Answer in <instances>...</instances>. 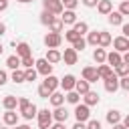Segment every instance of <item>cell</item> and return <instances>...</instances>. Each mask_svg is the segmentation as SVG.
<instances>
[{"instance_id":"3957f363","label":"cell","mask_w":129,"mask_h":129,"mask_svg":"<svg viewBox=\"0 0 129 129\" xmlns=\"http://www.w3.org/2000/svg\"><path fill=\"white\" fill-rule=\"evenodd\" d=\"M36 117H38V127H40V129H48V127H50V123H52V113H50L48 109H40V111L36 113Z\"/></svg>"},{"instance_id":"7dc6e473","label":"cell","mask_w":129,"mask_h":129,"mask_svg":"<svg viewBox=\"0 0 129 129\" xmlns=\"http://www.w3.org/2000/svg\"><path fill=\"white\" fill-rule=\"evenodd\" d=\"M73 129H87V123H83V121H77V123L73 125Z\"/></svg>"},{"instance_id":"94428289","label":"cell","mask_w":129,"mask_h":129,"mask_svg":"<svg viewBox=\"0 0 129 129\" xmlns=\"http://www.w3.org/2000/svg\"><path fill=\"white\" fill-rule=\"evenodd\" d=\"M48 129H52V127H48Z\"/></svg>"},{"instance_id":"6f0895ef","label":"cell","mask_w":129,"mask_h":129,"mask_svg":"<svg viewBox=\"0 0 129 129\" xmlns=\"http://www.w3.org/2000/svg\"><path fill=\"white\" fill-rule=\"evenodd\" d=\"M123 125H125V127H127V129H129V115H127V117H125V119H123Z\"/></svg>"},{"instance_id":"7402d4cb","label":"cell","mask_w":129,"mask_h":129,"mask_svg":"<svg viewBox=\"0 0 129 129\" xmlns=\"http://www.w3.org/2000/svg\"><path fill=\"white\" fill-rule=\"evenodd\" d=\"M16 54L22 58V56H30V46H28V42H18L16 46Z\"/></svg>"},{"instance_id":"6125c7cd","label":"cell","mask_w":129,"mask_h":129,"mask_svg":"<svg viewBox=\"0 0 129 129\" xmlns=\"http://www.w3.org/2000/svg\"><path fill=\"white\" fill-rule=\"evenodd\" d=\"M0 129H4V127H0Z\"/></svg>"},{"instance_id":"8992f818","label":"cell","mask_w":129,"mask_h":129,"mask_svg":"<svg viewBox=\"0 0 129 129\" xmlns=\"http://www.w3.org/2000/svg\"><path fill=\"white\" fill-rule=\"evenodd\" d=\"M103 81H105V91H107V93H115V91L119 89V77L115 75V71H113L107 79H103Z\"/></svg>"},{"instance_id":"6da1fadb","label":"cell","mask_w":129,"mask_h":129,"mask_svg":"<svg viewBox=\"0 0 129 129\" xmlns=\"http://www.w3.org/2000/svg\"><path fill=\"white\" fill-rule=\"evenodd\" d=\"M18 109H20V113H22V117H24L26 121H30L32 117H36V113H38L36 105H32V103H30L26 97L18 99Z\"/></svg>"},{"instance_id":"4316f807","label":"cell","mask_w":129,"mask_h":129,"mask_svg":"<svg viewBox=\"0 0 129 129\" xmlns=\"http://www.w3.org/2000/svg\"><path fill=\"white\" fill-rule=\"evenodd\" d=\"M6 67L12 69V71L18 69V67H20V56H18V54H10V56L6 58Z\"/></svg>"},{"instance_id":"7a4b0ae2","label":"cell","mask_w":129,"mask_h":129,"mask_svg":"<svg viewBox=\"0 0 129 129\" xmlns=\"http://www.w3.org/2000/svg\"><path fill=\"white\" fill-rule=\"evenodd\" d=\"M89 117H91V111H89V105H81V103H77L75 105V119L77 121H83V123H87L89 121Z\"/></svg>"},{"instance_id":"9f6ffc18","label":"cell","mask_w":129,"mask_h":129,"mask_svg":"<svg viewBox=\"0 0 129 129\" xmlns=\"http://www.w3.org/2000/svg\"><path fill=\"white\" fill-rule=\"evenodd\" d=\"M4 32H6V26H4V24H2V22H0V36H2V34H4Z\"/></svg>"},{"instance_id":"30bf717a","label":"cell","mask_w":129,"mask_h":129,"mask_svg":"<svg viewBox=\"0 0 129 129\" xmlns=\"http://www.w3.org/2000/svg\"><path fill=\"white\" fill-rule=\"evenodd\" d=\"M83 79L89 81V83H97V81H99L97 69H95V67H85V69H83Z\"/></svg>"},{"instance_id":"9c48e42d","label":"cell","mask_w":129,"mask_h":129,"mask_svg":"<svg viewBox=\"0 0 129 129\" xmlns=\"http://www.w3.org/2000/svg\"><path fill=\"white\" fill-rule=\"evenodd\" d=\"M113 48H115L117 52H127V50H129V38L117 36V38L113 40Z\"/></svg>"},{"instance_id":"74e56055","label":"cell","mask_w":129,"mask_h":129,"mask_svg":"<svg viewBox=\"0 0 129 129\" xmlns=\"http://www.w3.org/2000/svg\"><path fill=\"white\" fill-rule=\"evenodd\" d=\"M12 81H14V83H24V71L14 69V71H12Z\"/></svg>"},{"instance_id":"603a6c76","label":"cell","mask_w":129,"mask_h":129,"mask_svg":"<svg viewBox=\"0 0 129 129\" xmlns=\"http://www.w3.org/2000/svg\"><path fill=\"white\" fill-rule=\"evenodd\" d=\"M93 58H95V62H97V64H103V62L107 60V52H105V48H103V46L95 48V52H93Z\"/></svg>"},{"instance_id":"d4e9b609","label":"cell","mask_w":129,"mask_h":129,"mask_svg":"<svg viewBox=\"0 0 129 129\" xmlns=\"http://www.w3.org/2000/svg\"><path fill=\"white\" fill-rule=\"evenodd\" d=\"M89 85H91V83H89V81H85V79H83V81H77V83H75V91H77L79 95H85L87 91H91V89H89Z\"/></svg>"},{"instance_id":"60d3db41","label":"cell","mask_w":129,"mask_h":129,"mask_svg":"<svg viewBox=\"0 0 129 129\" xmlns=\"http://www.w3.org/2000/svg\"><path fill=\"white\" fill-rule=\"evenodd\" d=\"M60 2H62L64 10H75V8H77V4H79V0H60Z\"/></svg>"},{"instance_id":"ffe728a7","label":"cell","mask_w":129,"mask_h":129,"mask_svg":"<svg viewBox=\"0 0 129 129\" xmlns=\"http://www.w3.org/2000/svg\"><path fill=\"white\" fill-rule=\"evenodd\" d=\"M83 97H85V105H89V107H93V105H99V95H97L95 91H87Z\"/></svg>"},{"instance_id":"4dcf8cb0","label":"cell","mask_w":129,"mask_h":129,"mask_svg":"<svg viewBox=\"0 0 129 129\" xmlns=\"http://www.w3.org/2000/svg\"><path fill=\"white\" fill-rule=\"evenodd\" d=\"M115 75L117 77H129V64H125V62L117 64L115 67Z\"/></svg>"},{"instance_id":"db71d44e","label":"cell","mask_w":129,"mask_h":129,"mask_svg":"<svg viewBox=\"0 0 129 129\" xmlns=\"http://www.w3.org/2000/svg\"><path fill=\"white\" fill-rule=\"evenodd\" d=\"M123 62H125V64H129V50L125 52V56H123Z\"/></svg>"},{"instance_id":"8d00e7d4","label":"cell","mask_w":129,"mask_h":129,"mask_svg":"<svg viewBox=\"0 0 129 129\" xmlns=\"http://www.w3.org/2000/svg\"><path fill=\"white\" fill-rule=\"evenodd\" d=\"M36 75H38V71L30 67V69L24 71V81H36Z\"/></svg>"},{"instance_id":"ba28073f","label":"cell","mask_w":129,"mask_h":129,"mask_svg":"<svg viewBox=\"0 0 129 129\" xmlns=\"http://www.w3.org/2000/svg\"><path fill=\"white\" fill-rule=\"evenodd\" d=\"M62 60H64V64H69V67L77 64V60H79L77 50H75V48H64V52H62Z\"/></svg>"},{"instance_id":"e575fe53","label":"cell","mask_w":129,"mask_h":129,"mask_svg":"<svg viewBox=\"0 0 129 129\" xmlns=\"http://www.w3.org/2000/svg\"><path fill=\"white\" fill-rule=\"evenodd\" d=\"M52 20H54V14H52V12L44 10V12L40 14V22H42V24H46V26H48V24H50Z\"/></svg>"},{"instance_id":"f1b7e54d","label":"cell","mask_w":129,"mask_h":129,"mask_svg":"<svg viewBox=\"0 0 129 129\" xmlns=\"http://www.w3.org/2000/svg\"><path fill=\"white\" fill-rule=\"evenodd\" d=\"M97 73H99V79H107V77L113 73V69H111L109 64H105V62H103V64L97 69Z\"/></svg>"},{"instance_id":"9a60e30c","label":"cell","mask_w":129,"mask_h":129,"mask_svg":"<svg viewBox=\"0 0 129 129\" xmlns=\"http://www.w3.org/2000/svg\"><path fill=\"white\" fill-rule=\"evenodd\" d=\"M2 105H4V109H6V111H14V109H16V105H18V99H16L14 95H6V97L2 99Z\"/></svg>"},{"instance_id":"b9f144b4","label":"cell","mask_w":129,"mask_h":129,"mask_svg":"<svg viewBox=\"0 0 129 129\" xmlns=\"http://www.w3.org/2000/svg\"><path fill=\"white\" fill-rule=\"evenodd\" d=\"M119 12H121L123 16H129V0H125V2L119 4Z\"/></svg>"},{"instance_id":"91938a15","label":"cell","mask_w":129,"mask_h":129,"mask_svg":"<svg viewBox=\"0 0 129 129\" xmlns=\"http://www.w3.org/2000/svg\"><path fill=\"white\" fill-rule=\"evenodd\" d=\"M2 50H4V46H2V44H0V54H2Z\"/></svg>"},{"instance_id":"681fc988","label":"cell","mask_w":129,"mask_h":129,"mask_svg":"<svg viewBox=\"0 0 129 129\" xmlns=\"http://www.w3.org/2000/svg\"><path fill=\"white\" fill-rule=\"evenodd\" d=\"M123 36L129 38V24H123Z\"/></svg>"},{"instance_id":"cb8c5ba5","label":"cell","mask_w":129,"mask_h":129,"mask_svg":"<svg viewBox=\"0 0 129 129\" xmlns=\"http://www.w3.org/2000/svg\"><path fill=\"white\" fill-rule=\"evenodd\" d=\"M48 99H50V103H52V107H60V105L64 103V95H62V93H58V91H52Z\"/></svg>"},{"instance_id":"bcb514c9","label":"cell","mask_w":129,"mask_h":129,"mask_svg":"<svg viewBox=\"0 0 129 129\" xmlns=\"http://www.w3.org/2000/svg\"><path fill=\"white\" fill-rule=\"evenodd\" d=\"M6 81H8V75H6V71H0V87H2V85H6Z\"/></svg>"},{"instance_id":"d6a6232c","label":"cell","mask_w":129,"mask_h":129,"mask_svg":"<svg viewBox=\"0 0 129 129\" xmlns=\"http://www.w3.org/2000/svg\"><path fill=\"white\" fill-rule=\"evenodd\" d=\"M73 30H75V32H79V34L83 36L85 32H89V24H87V22H83V20H81V22H75Z\"/></svg>"},{"instance_id":"f546056e","label":"cell","mask_w":129,"mask_h":129,"mask_svg":"<svg viewBox=\"0 0 129 129\" xmlns=\"http://www.w3.org/2000/svg\"><path fill=\"white\" fill-rule=\"evenodd\" d=\"M64 99H67L71 105H77V103L81 101V95H79V93L73 89V91H67V97H64Z\"/></svg>"},{"instance_id":"44dd1931","label":"cell","mask_w":129,"mask_h":129,"mask_svg":"<svg viewBox=\"0 0 129 129\" xmlns=\"http://www.w3.org/2000/svg\"><path fill=\"white\" fill-rule=\"evenodd\" d=\"M107 16H109V24H113V26H119V24H123V14H121L119 10H117V12H113V10H111Z\"/></svg>"},{"instance_id":"1f68e13d","label":"cell","mask_w":129,"mask_h":129,"mask_svg":"<svg viewBox=\"0 0 129 129\" xmlns=\"http://www.w3.org/2000/svg\"><path fill=\"white\" fill-rule=\"evenodd\" d=\"M62 26H64V24H62V20H60V18H54V20L48 24L50 32H62Z\"/></svg>"},{"instance_id":"5bb4252c","label":"cell","mask_w":129,"mask_h":129,"mask_svg":"<svg viewBox=\"0 0 129 129\" xmlns=\"http://www.w3.org/2000/svg\"><path fill=\"white\" fill-rule=\"evenodd\" d=\"M75 83H77V79H75L73 75H64V77L60 79V87H62L64 91H73V89H75Z\"/></svg>"},{"instance_id":"7c38bea8","label":"cell","mask_w":129,"mask_h":129,"mask_svg":"<svg viewBox=\"0 0 129 129\" xmlns=\"http://www.w3.org/2000/svg\"><path fill=\"white\" fill-rule=\"evenodd\" d=\"M52 119H54L56 123H64V121L69 119V111L62 109V105H60V107H54V111H52Z\"/></svg>"},{"instance_id":"2e32d148","label":"cell","mask_w":129,"mask_h":129,"mask_svg":"<svg viewBox=\"0 0 129 129\" xmlns=\"http://www.w3.org/2000/svg\"><path fill=\"white\" fill-rule=\"evenodd\" d=\"M97 10L107 16V14L113 10V2H111V0H99V2H97Z\"/></svg>"},{"instance_id":"83f0119b","label":"cell","mask_w":129,"mask_h":129,"mask_svg":"<svg viewBox=\"0 0 129 129\" xmlns=\"http://www.w3.org/2000/svg\"><path fill=\"white\" fill-rule=\"evenodd\" d=\"M111 44V34L109 32H105V30H101V34H99V46H109Z\"/></svg>"},{"instance_id":"5b68a950","label":"cell","mask_w":129,"mask_h":129,"mask_svg":"<svg viewBox=\"0 0 129 129\" xmlns=\"http://www.w3.org/2000/svg\"><path fill=\"white\" fill-rule=\"evenodd\" d=\"M60 42H62L60 32H48V34L44 36V44H46L48 48H58V46H60Z\"/></svg>"},{"instance_id":"680465c9","label":"cell","mask_w":129,"mask_h":129,"mask_svg":"<svg viewBox=\"0 0 129 129\" xmlns=\"http://www.w3.org/2000/svg\"><path fill=\"white\" fill-rule=\"evenodd\" d=\"M16 2H22V4H26V2H32V0H16Z\"/></svg>"},{"instance_id":"484cf974","label":"cell","mask_w":129,"mask_h":129,"mask_svg":"<svg viewBox=\"0 0 129 129\" xmlns=\"http://www.w3.org/2000/svg\"><path fill=\"white\" fill-rule=\"evenodd\" d=\"M107 123H111V125L121 123V113H119V111H115V109L107 111Z\"/></svg>"},{"instance_id":"d590c367","label":"cell","mask_w":129,"mask_h":129,"mask_svg":"<svg viewBox=\"0 0 129 129\" xmlns=\"http://www.w3.org/2000/svg\"><path fill=\"white\" fill-rule=\"evenodd\" d=\"M77 38H81V34H79V32H75V30H73V28H71V30H67V32H64V40H69V42H71V44H73V42H75V40H77Z\"/></svg>"},{"instance_id":"11a10c76","label":"cell","mask_w":129,"mask_h":129,"mask_svg":"<svg viewBox=\"0 0 129 129\" xmlns=\"http://www.w3.org/2000/svg\"><path fill=\"white\" fill-rule=\"evenodd\" d=\"M14 129H32V127H28V125H14Z\"/></svg>"},{"instance_id":"f35d334b","label":"cell","mask_w":129,"mask_h":129,"mask_svg":"<svg viewBox=\"0 0 129 129\" xmlns=\"http://www.w3.org/2000/svg\"><path fill=\"white\" fill-rule=\"evenodd\" d=\"M85 46H87V40H85V38H83V36H81V38H77V40H75V42H73V48H75V50H77V52H79V50H83V48H85Z\"/></svg>"},{"instance_id":"f6af8a7d","label":"cell","mask_w":129,"mask_h":129,"mask_svg":"<svg viewBox=\"0 0 129 129\" xmlns=\"http://www.w3.org/2000/svg\"><path fill=\"white\" fill-rule=\"evenodd\" d=\"M87 129H101V123L97 119H91V121H87Z\"/></svg>"},{"instance_id":"c3c4849f","label":"cell","mask_w":129,"mask_h":129,"mask_svg":"<svg viewBox=\"0 0 129 129\" xmlns=\"http://www.w3.org/2000/svg\"><path fill=\"white\" fill-rule=\"evenodd\" d=\"M97 2H99V0H83V4H85V6H89V8L97 6Z\"/></svg>"},{"instance_id":"ac0fdd59","label":"cell","mask_w":129,"mask_h":129,"mask_svg":"<svg viewBox=\"0 0 129 129\" xmlns=\"http://www.w3.org/2000/svg\"><path fill=\"white\" fill-rule=\"evenodd\" d=\"M2 119H4V123H6V125H10V127L18 125V113H16V111H6Z\"/></svg>"},{"instance_id":"277c9868","label":"cell","mask_w":129,"mask_h":129,"mask_svg":"<svg viewBox=\"0 0 129 129\" xmlns=\"http://www.w3.org/2000/svg\"><path fill=\"white\" fill-rule=\"evenodd\" d=\"M42 6H44V10H48L52 14H62V10H64L60 0H42Z\"/></svg>"},{"instance_id":"836d02e7","label":"cell","mask_w":129,"mask_h":129,"mask_svg":"<svg viewBox=\"0 0 129 129\" xmlns=\"http://www.w3.org/2000/svg\"><path fill=\"white\" fill-rule=\"evenodd\" d=\"M99 34H101V30L97 32V30H93V32H89V36H87V44H93V46H99Z\"/></svg>"},{"instance_id":"7bdbcfd3","label":"cell","mask_w":129,"mask_h":129,"mask_svg":"<svg viewBox=\"0 0 129 129\" xmlns=\"http://www.w3.org/2000/svg\"><path fill=\"white\" fill-rule=\"evenodd\" d=\"M38 95H40L42 99H48V97H50V91H48L44 85H40V87H38Z\"/></svg>"},{"instance_id":"ee69618b","label":"cell","mask_w":129,"mask_h":129,"mask_svg":"<svg viewBox=\"0 0 129 129\" xmlns=\"http://www.w3.org/2000/svg\"><path fill=\"white\" fill-rule=\"evenodd\" d=\"M119 87L129 91V77H119Z\"/></svg>"},{"instance_id":"d6986e66","label":"cell","mask_w":129,"mask_h":129,"mask_svg":"<svg viewBox=\"0 0 129 129\" xmlns=\"http://www.w3.org/2000/svg\"><path fill=\"white\" fill-rule=\"evenodd\" d=\"M60 20H62V24H75V22H77V14H75V10H62Z\"/></svg>"},{"instance_id":"8fae6325","label":"cell","mask_w":129,"mask_h":129,"mask_svg":"<svg viewBox=\"0 0 129 129\" xmlns=\"http://www.w3.org/2000/svg\"><path fill=\"white\" fill-rule=\"evenodd\" d=\"M42 85H44V87H46V89H48V91L52 93V91H56V89L60 87V79H56L54 75H46V77H44V83H42Z\"/></svg>"},{"instance_id":"e0dca14e","label":"cell","mask_w":129,"mask_h":129,"mask_svg":"<svg viewBox=\"0 0 129 129\" xmlns=\"http://www.w3.org/2000/svg\"><path fill=\"white\" fill-rule=\"evenodd\" d=\"M50 64H54V62H58V60H62V52H58L56 48H48V52H46V56H44Z\"/></svg>"},{"instance_id":"f907efd6","label":"cell","mask_w":129,"mask_h":129,"mask_svg":"<svg viewBox=\"0 0 129 129\" xmlns=\"http://www.w3.org/2000/svg\"><path fill=\"white\" fill-rule=\"evenodd\" d=\"M50 127H52V129H67L64 123H56V125H50Z\"/></svg>"},{"instance_id":"816d5d0a","label":"cell","mask_w":129,"mask_h":129,"mask_svg":"<svg viewBox=\"0 0 129 129\" xmlns=\"http://www.w3.org/2000/svg\"><path fill=\"white\" fill-rule=\"evenodd\" d=\"M6 6H8V2H6V0H0V12L6 10Z\"/></svg>"},{"instance_id":"4fadbf2b","label":"cell","mask_w":129,"mask_h":129,"mask_svg":"<svg viewBox=\"0 0 129 129\" xmlns=\"http://www.w3.org/2000/svg\"><path fill=\"white\" fill-rule=\"evenodd\" d=\"M105 62H109V67H117V64H121V62H123V56H121V52L113 50V52H109V54H107V60H105Z\"/></svg>"},{"instance_id":"f5cc1de1","label":"cell","mask_w":129,"mask_h":129,"mask_svg":"<svg viewBox=\"0 0 129 129\" xmlns=\"http://www.w3.org/2000/svg\"><path fill=\"white\" fill-rule=\"evenodd\" d=\"M113 129H127V127H125L123 123H115V125H113Z\"/></svg>"},{"instance_id":"ab89813d","label":"cell","mask_w":129,"mask_h":129,"mask_svg":"<svg viewBox=\"0 0 129 129\" xmlns=\"http://www.w3.org/2000/svg\"><path fill=\"white\" fill-rule=\"evenodd\" d=\"M34 62H36V60H34L32 56H22V58H20V64H22L24 69H30V67H34Z\"/></svg>"},{"instance_id":"52a82bcc","label":"cell","mask_w":129,"mask_h":129,"mask_svg":"<svg viewBox=\"0 0 129 129\" xmlns=\"http://www.w3.org/2000/svg\"><path fill=\"white\" fill-rule=\"evenodd\" d=\"M34 67H36V71L40 73V75H52V64L46 60V58H38L36 62H34Z\"/></svg>"}]
</instances>
